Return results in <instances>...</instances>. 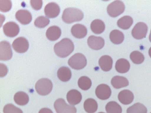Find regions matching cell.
I'll return each mask as SVG.
<instances>
[{
    "label": "cell",
    "instance_id": "cell-1",
    "mask_svg": "<svg viewBox=\"0 0 151 113\" xmlns=\"http://www.w3.org/2000/svg\"><path fill=\"white\" fill-rule=\"evenodd\" d=\"M54 49L58 56L64 58L72 53L74 50V46L71 39L64 38L55 44Z\"/></svg>",
    "mask_w": 151,
    "mask_h": 113
},
{
    "label": "cell",
    "instance_id": "cell-2",
    "mask_svg": "<svg viewBox=\"0 0 151 113\" xmlns=\"http://www.w3.org/2000/svg\"><path fill=\"white\" fill-rule=\"evenodd\" d=\"M84 14L81 10L76 8H67L64 10L62 16V20L67 24L81 21Z\"/></svg>",
    "mask_w": 151,
    "mask_h": 113
},
{
    "label": "cell",
    "instance_id": "cell-3",
    "mask_svg": "<svg viewBox=\"0 0 151 113\" xmlns=\"http://www.w3.org/2000/svg\"><path fill=\"white\" fill-rule=\"evenodd\" d=\"M53 84L52 81L48 78H42L36 82V91L40 95H48L51 92Z\"/></svg>",
    "mask_w": 151,
    "mask_h": 113
},
{
    "label": "cell",
    "instance_id": "cell-4",
    "mask_svg": "<svg viewBox=\"0 0 151 113\" xmlns=\"http://www.w3.org/2000/svg\"><path fill=\"white\" fill-rule=\"evenodd\" d=\"M68 63L72 69L76 70H81L86 66L87 60L82 54L77 53L69 59Z\"/></svg>",
    "mask_w": 151,
    "mask_h": 113
},
{
    "label": "cell",
    "instance_id": "cell-5",
    "mask_svg": "<svg viewBox=\"0 0 151 113\" xmlns=\"http://www.w3.org/2000/svg\"><path fill=\"white\" fill-rule=\"evenodd\" d=\"M125 6L124 3L120 1H114L107 7V11L109 16L116 18L124 12Z\"/></svg>",
    "mask_w": 151,
    "mask_h": 113
},
{
    "label": "cell",
    "instance_id": "cell-6",
    "mask_svg": "<svg viewBox=\"0 0 151 113\" xmlns=\"http://www.w3.org/2000/svg\"><path fill=\"white\" fill-rule=\"evenodd\" d=\"M54 107L57 113H76V108L67 104L63 99H58L54 103Z\"/></svg>",
    "mask_w": 151,
    "mask_h": 113
},
{
    "label": "cell",
    "instance_id": "cell-7",
    "mask_svg": "<svg viewBox=\"0 0 151 113\" xmlns=\"http://www.w3.org/2000/svg\"><path fill=\"white\" fill-rule=\"evenodd\" d=\"M147 31V24L144 22H139L134 27L132 31V34L135 39H141L146 37Z\"/></svg>",
    "mask_w": 151,
    "mask_h": 113
},
{
    "label": "cell",
    "instance_id": "cell-8",
    "mask_svg": "<svg viewBox=\"0 0 151 113\" xmlns=\"http://www.w3.org/2000/svg\"><path fill=\"white\" fill-rule=\"evenodd\" d=\"M13 56V52L10 43L6 41L0 43V60L8 61L11 59Z\"/></svg>",
    "mask_w": 151,
    "mask_h": 113
},
{
    "label": "cell",
    "instance_id": "cell-9",
    "mask_svg": "<svg viewBox=\"0 0 151 113\" xmlns=\"http://www.w3.org/2000/svg\"><path fill=\"white\" fill-rule=\"evenodd\" d=\"M29 46L28 41L23 37L16 39L12 44V47L14 50L19 53H24L27 51Z\"/></svg>",
    "mask_w": 151,
    "mask_h": 113
},
{
    "label": "cell",
    "instance_id": "cell-10",
    "mask_svg": "<svg viewBox=\"0 0 151 113\" xmlns=\"http://www.w3.org/2000/svg\"><path fill=\"white\" fill-rule=\"evenodd\" d=\"M4 33L9 37H14L16 36L20 31V28L18 24L14 22H7L3 26Z\"/></svg>",
    "mask_w": 151,
    "mask_h": 113
},
{
    "label": "cell",
    "instance_id": "cell-11",
    "mask_svg": "<svg viewBox=\"0 0 151 113\" xmlns=\"http://www.w3.org/2000/svg\"><path fill=\"white\" fill-rule=\"evenodd\" d=\"M95 93L98 98L101 100H106L111 97V90L107 84H101L96 88Z\"/></svg>",
    "mask_w": 151,
    "mask_h": 113
},
{
    "label": "cell",
    "instance_id": "cell-12",
    "mask_svg": "<svg viewBox=\"0 0 151 113\" xmlns=\"http://www.w3.org/2000/svg\"><path fill=\"white\" fill-rule=\"evenodd\" d=\"M88 44L91 48L95 50H99L104 46V39L101 37L92 35L88 39Z\"/></svg>",
    "mask_w": 151,
    "mask_h": 113
},
{
    "label": "cell",
    "instance_id": "cell-13",
    "mask_svg": "<svg viewBox=\"0 0 151 113\" xmlns=\"http://www.w3.org/2000/svg\"><path fill=\"white\" fill-rule=\"evenodd\" d=\"M45 13L47 18H53L58 16L60 12V7L55 3L48 4L45 7Z\"/></svg>",
    "mask_w": 151,
    "mask_h": 113
},
{
    "label": "cell",
    "instance_id": "cell-14",
    "mask_svg": "<svg viewBox=\"0 0 151 113\" xmlns=\"http://www.w3.org/2000/svg\"><path fill=\"white\" fill-rule=\"evenodd\" d=\"M16 18L22 24H29L32 20V16L30 12L25 10H19L16 12Z\"/></svg>",
    "mask_w": 151,
    "mask_h": 113
},
{
    "label": "cell",
    "instance_id": "cell-15",
    "mask_svg": "<svg viewBox=\"0 0 151 113\" xmlns=\"http://www.w3.org/2000/svg\"><path fill=\"white\" fill-rule=\"evenodd\" d=\"M67 99L69 104L72 105L78 104L82 100L81 93L76 89H72L68 92Z\"/></svg>",
    "mask_w": 151,
    "mask_h": 113
},
{
    "label": "cell",
    "instance_id": "cell-16",
    "mask_svg": "<svg viewBox=\"0 0 151 113\" xmlns=\"http://www.w3.org/2000/svg\"><path fill=\"white\" fill-rule=\"evenodd\" d=\"M72 35L77 39H82L85 37L87 34V29L86 27L83 24H74L71 29Z\"/></svg>",
    "mask_w": 151,
    "mask_h": 113
},
{
    "label": "cell",
    "instance_id": "cell-17",
    "mask_svg": "<svg viewBox=\"0 0 151 113\" xmlns=\"http://www.w3.org/2000/svg\"><path fill=\"white\" fill-rule=\"evenodd\" d=\"M134 96L131 91L124 89L120 92L118 95V99L121 103L124 105H128L133 102Z\"/></svg>",
    "mask_w": 151,
    "mask_h": 113
},
{
    "label": "cell",
    "instance_id": "cell-18",
    "mask_svg": "<svg viewBox=\"0 0 151 113\" xmlns=\"http://www.w3.org/2000/svg\"><path fill=\"white\" fill-rule=\"evenodd\" d=\"M113 61L112 58L108 55L103 56L99 60V64L103 71L108 72L112 69Z\"/></svg>",
    "mask_w": 151,
    "mask_h": 113
},
{
    "label": "cell",
    "instance_id": "cell-19",
    "mask_svg": "<svg viewBox=\"0 0 151 113\" xmlns=\"http://www.w3.org/2000/svg\"><path fill=\"white\" fill-rule=\"evenodd\" d=\"M61 30L60 27L53 26L49 27L47 30L46 35L49 40L55 41L59 39L61 35Z\"/></svg>",
    "mask_w": 151,
    "mask_h": 113
},
{
    "label": "cell",
    "instance_id": "cell-20",
    "mask_svg": "<svg viewBox=\"0 0 151 113\" xmlns=\"http://www.w3.org/2000/svg\"><path fill=\"white\" fill-rule=\"evenodd\" d=\"M111 83L113 87L117 89L126 87L129 84V81L127 78L120 76L113 77L111 80Z\"/></svg>",
    "mask_w": 151,
    "mask_h": 113
},
{
    "label": "cell",
    "instance_id": "cell-21",
    "mask_svg": "<svg viewBox=\"0 0 151 113\" xmlns=\"http://www.w3.org/2000/svg\"><path fill=\"white\" fill-rule=\"evenodd\" d=\"M130 64L127 60L124 59H119L116 62L115 68L116 71L120 73H125L129 71Z\"/></svg>",
    "mask_w": 151,
    "mask_h": 113
},
{
    "label": "cell",
    "instance_id": "cell-22",
    "mask_svg": "<svg viewBox=\"0 0 151 113\" xmlns=\"http://www.w3.org/2000/svg\"><path fill=\"white\" fill-rule=\"evenodd\" d=\"M57 75L58 78L62 82L69 81L71 77V72L68 67H61L58 69Z\"/></svg>",
    "mask_w": 151,
    "mask_h": 113
},
{
    "label": "cell",
    "instance_id": "cell-23",
    "mask_svg": "<svg viewBox=\"0 0 151 113\" xmlns=\"http://www.w3.org/2000/svg\"><path fill=\"white\" fill-rule=\"evenodd\" d=\"M92 31L96 34H101L104 31L105 24L101 20L96 19L93 20L91 24Z\"/></svg>",
    "mask_w": 151,
    "mask_h": 113
},
{
    "label": "cell",
    "instance_id": "cell-24",
    "mask_svg": "<svg viewBox=\"0 0 151 113\" xmlns=\"http://www.w3.org/2000/svg\"><path fill=\"white\" fill-rule=\"evenodd\" d=\"M14 100L16 104L24 106L29 102V98L27 94L23 92H18L14 96Z\"/></svg>",
    "mask_w": 151,
    "mask_h": 113
},
{
    "label": "cell",
    "instance_id": "cell-25",
    "mask_svg": "<svg viewBox=\"0 0 151 113\" xmlns=\"http://www.w3.org/2000/svg\"><path fill=\"white\" fill-rule=\"evenodd\" d=\"M110 39L114 44H119L124 40V35L122 32L118 30H113L110 34Z\"/></svg>",
    "mask_w": 151,
    "mask_h": 113
},
{
    "label": "cell",
    "instance_id": "cell-26",
    "mask_svg": "<svg viewBox=\"0 0 151 113\" xmlns=\"http://www.w3.org/2000/svg\"><path fill=\"white\" fill-rule=\"evenodd\" d=\"M86 112L88 113H94L98 109L97 102L93 99L89 98L86 100L83 104Z\"/></svg>",
    "mask_w": 151,
    "mask_h": 113
},
{
    "label": "cell",
    "instance_id": "cell-27",
    "mask_svg": "<svg viewBox=\"0 0 151 113\" xmlns=\"http://www.w3.org/2000/svg\"><path fill=\"white\" fill-rule=\"evenodd\" d=\"M133 20L129 16H124L119 19L117 22L118 27L123 29H129L133 24Z\"/></svg>",
    "mask_w": 151,
    "mask_h": 113
},
{
    "label": "cell",
    "instance_id": "cell-28",
    "mask_svg": "<svg viewBox=\"0 0 151 113\" xmlns=\"http://www.w3.org/2000/svg\"><path fill=\"white\" fill-rule=\"evenodd\" d=\"M107 113H122V109L118 103L114 101L110 102L106 106Z\"/></svg>",
    "mask_w": 151,
    "mask_h": 113
},
{
    "label": "cell",
    "instance_id": "cell-29",
    "mask_svg": "<svg viewBox=\"0 0 151 113\" xmlns=\"http://www.w3.org/2000/svg\"><path fill=\"white\" fill-rule=\"evenodd\" d=\"M147 110L143 104L137 103L129 107L127 110V113H147Z\"/></svg>",
    "mask_w": 151,
    "mask_h": 113
},
{
    "label": "cell",
    "instance_id": "cell-30",
    "mask_svg": "<svg viewBox=\"0 0 151 113\" xmlns=\"http://www.w3.org/2000/svg\"><path fill=\"white\" fill-rule=\"evenodd\" d=\"M78 86L83 90H87L91 88L92 85L91 80L86 76H82L78 80Z\"/></svg>",
    "mask_w": 151,
    "mask_h": 113
},
{
    "label": "cell",
    "instance_id": "cell-31",
    "mask_svg": "<svg viewBox=\"0 0 151 113\" xmlns=\"http://www.w3.org/2000/svg\"><path fill=\"white\" fill-rule=\"evenodd\" d=\"M130 58L132 62L136 64H142L145 60L144 55L137 51L132 52L130 54Z\"/></svg>",
    "mask_w": 151,
    "mask_h": 113
},
{
    "label": "cell",
    "instance_id": "cell-32",
    "mask_svg": "<svg viewBox=\"0 0 151 113\" xmlns=\"http://www.w3.org/2000/svg\"><path fill=\"white\" fill-rule=\"evenodd\" d=\"M50 20L48 18L42 16L38 17L35 20L34 24L38 28H43L46 27L50 23Z\"/></svg>",
    "mask_w": 151,
    "mask_h": 113
},
{
    "label": "cell",
    "instance_id": "cell-33",
    "mask_svg": "<svg viewBox=\"0 0 151 113\" xmlns=\"http://www.w3.org/2000/svg\"><path fill=\"white\" fill-rule=\"evenodd\" d=\"M3 112L4 113H23L20 109L11 104L6 105L4 107Z\"/></svg>",
    "mask_w": 151,
    "mask_h": 113
},
{
    "label": "cell",
    "instance_id": "cell-34",
    "mask_svg": "<svg viewBox=\"0 0 151 113\" xmlns=\"http://www.w3.org/2000/svg\"><path fill=\"white\" fill-rule=\"evenodd\" d=\"M12 6V2L11 1H0V10L1 12H8L11 10Z\"/></svg>",
    "mask_w": 151,
    "mask_h": 113
},
{
    "label": "cell",
    "instance_id": "cell-35",
    "mask_svg": "<svg viewBox=\"0 0 151 113\" xmlns=\"http://www.w3.org/2000/svg\"><path fill=\"white\" fill-rule=\"evenodd\" d=\"M30 3L31 6L36 11L40 10L42 7V1H30Z\"/></svg>",
    "mask_w": 151,
    "mask_h": 113
},
{
    "label": "cell",
    "instance_id": "cell-36",
    "mask_svg": "<svg viewBox=\"0 0 151 113\" xmlns=\"http://www.w3.org/2000/svg\"><path fill=\"white\" fill-rule=\"evenodd\" d=\"M0 68H1V72H0V76L1 78L4 77L7 75L8 72V69L6 66L4 64L1 63L0 64Z\"/></svg>",
    "mask_w": 151,
    "mask_h": 113
},
{
    "label": "cell",
    "instance_id": "cell-37",
    "mask_svg": "<svg viewBox=\"0 0 151 113\" xmlns=\"http://www.w3.org/2000/svg\"><path fill=\"white\" fill-rule=\"evenodd\" d=\"M39 113H53L50 109L47 108L42 109L39 112Z\"/></svg>",
    "mask_w": 151,
    "mask_h": 113
},
{
    "label": "cell",
    "instance_id": "cell-38",
    "mask_svg": "<svg viewBox=\"0 0 151 113\" xmlns=\"http://www.w3.org/2000/svg\"><path fill=\"white\" fill-rule=\"evenodd\" d=\"M149 56H150V57L151 58V47L149 50Z\"/></svg>",
    "mask_w": 151,
    "mask_h": 113
},
{
    "label": "cell",
    "instance_id": "cell-39",
    "mask_svg": "<svg viewBox=\"0 0 151 113\" xmlns=\"http://www.w3.org/2000/svg\"><path fill=\"white\" fill-rule=\"evenodd\" d=\"M149 39H150V41L151 42V30L150 33V36H149Z\"/></svg>",
    "mask_w": 151,
    "mask_h": 113
},
{
    "label": "cell",
    "instance_id": "cell-40",
    "mask_svg": "<svg viewBox=\"0 0 151 113\" xmlns=\"http://www.w3.org/2000/svg\"><path fill=\"white\" fill-rule=\"evenodd\" d=\"M105 113L102 112H99V113Z\"/></svg>",
    "mask_w": 151,
    "mask_h": 113
},
{
    "label": "cell",
    "instance_id": "cell-41",
    "mask_svg": "<svg viewBox=\"0 0 151 113\" xmlns=\"http://www.w3.org/2000/svg\"></svg>",
    "mask_w": 151,
    "mask_h": 113
}]
</instances>
